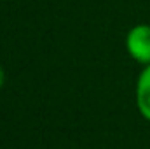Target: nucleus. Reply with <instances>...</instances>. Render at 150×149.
Here are the masks:
<instances>
[{
  "mask_svg": "<svg viewBox=\"0 0 150 149\" xmlns=\"http://www.w3.org/2000/svg\"><path fill=\"white\" fill-rule=\"evenodd\" d=\"M138 107L140 112L150 119V67H147L138 81Z\"/></svg>",
  "mask_w": 150,
  "mask_h": 149,
  "instance_id": "nucleus-2",
  "label": "nucleus"
},
{
  "mask_svg": "<svg viewBox=\"0 0 150 149\" xmlns=\"http://www.w3.org/2000/svg\"><path fill=\"white\" fill-rule=\"evenodd\" d=\"M127 49L134 60L142 63H150V27H134L127 35Z\"/></svg>",
  "mask_w": 150,
  "mask_h": 149,
  "instance_id": "nucleus-1",
  "label": "nucleus"
},
{
  "mask_svg": "<svg viewBox=\"0 0 150 149\" xmlns=\"http://www.w3.org/2000/svg\"><path fill=\"white\" fill-rule=\"evenodd\" d=\"M4 84V70H2V67H0V86Z\"/></svg>",
  "mask_w": 150,
  "mask_h": 149,
  "instance_id": "nucleus-3",
  "label": "nucleus"
}]
</instances>
